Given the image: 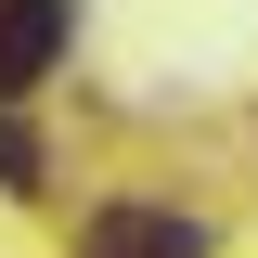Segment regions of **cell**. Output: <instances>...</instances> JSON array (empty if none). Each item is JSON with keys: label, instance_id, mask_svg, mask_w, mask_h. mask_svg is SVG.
Masks as SVG:
<instances>
[{"label": "cell", "instance_id": "cell-1", "mask_svg": "<svg viewBox=\"0 0 258 258\" xmlns=\"http://www.w3.org/2000/svg\"><path fill=\"white\" fill-rule=\"evenodd\" d=\"M64 52V0H0V103H26Z\"/></svg>", "mask_w": 258, "mask_h": 258}, {"label": "cell", "instance_id": "cell-2", "mask_svg": "<svg viewBox=\"0 0 258 258\" xmlns=\"http://www.w3.org/2000/svg\"><path fill=\"white\" fill-rule=\"evenodd\" d=\"M91 258H207V232L181 207H103L91 220Z\"/></svg>", "mask_w": 258, "mask_h": 258}, {"label": "cell", "instance_id": "cell-3", "mask_svg": "<svg viewBox=\"0 0 258 258\" xmlns=\"http://www.w3.org/2000/svg\"><path fill=\"white\" fill-rule=\"evenodd\" d=\"M0 194H39V129L0 116Z\"/></svg>", "mask_w": 258, "mask_h": 258}]
</instances>
